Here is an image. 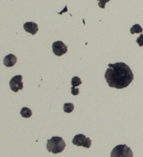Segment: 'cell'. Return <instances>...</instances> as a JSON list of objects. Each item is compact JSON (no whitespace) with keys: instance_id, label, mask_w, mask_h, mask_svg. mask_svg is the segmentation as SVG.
<instances>
[{"instance_id":"obj_11","label":"cell","mask_w":143,"mask_h":157,"mask_svg":"<svg viewBox=\"0 0 143 157\" xmlns=\"http://www.w3.org/2000/svg\"><path fill=\"white\" fill-rule=\"evenodd\" d=\"M143 31V29L139 24H135L130 29V32H131V34H135V33H142Z\"/></svg>"},{"instance_id":"obj_13","label":"cell","mask_w":143,"mask_h":157,"mask_svg":"<svg viewBox=\"0 0 143 157\" xmlns=\"http://www.w3.org/2000/svg\"><path fill=\"white\" fill-rule=\"evenodd\" d=\"M98 6L101 7V8L104 9L106 4L109 2L110 0H98Z\"/></svg>"},{"instance_id":"obj_12","label":"cell","mask_w":143,"mask_h":157,"mask_svg":"<svg viewBox=\"0 0 143 157\" xmlns=\"http://www.w3.org/2000/svg\"><path fill=\"white\" fill-rule=\"evenodd\" d=\"M63 109H64L65 113H70L73 111L74 105L73 104H71V103H66V104H64Z\"/></svg>"},{"instance_id":"obj_4","label":"cell","mask_w":143,"mask_h":157,"mask_svg":"<svg viewBox=\"0 0 143 157\" xmlns=\"http://www.w3.org/2000/svg\"><path fill=\"white\" fill-rule=\"evenodd\" d=\"M73 145H77V146H83L86 148H90L91 146V140L89 137H85L84 134H77L73 137V141H72Z\"/></svg>"},{"instance_id":"obj_1","label":"cell","mask_w":143,"mask_h":157,"mask_svg":"<svg viewBox=\"0 0 143 157\" xmlns=\"http://www.w3.org/2000/svg\"><path fill=\"white\" fill-rule=\"evenodd\" d=\"M104 77L109 87L123 89L128 87L134 79V74L128 65L124 63L109 64Z\"/></svg>"},{"instance_id":"obj_6","label":"cell","mask_w":143,"mask_h":157,"mask_svg":"<svg viewBox=\"0 0 143 157\" xmlns=\"http://www.w3.org/2000/svg\"><path fill=\"white\" fill-rule=\"evenodd\" d=\"M10 89L15 93L23 89V82H22V76L17 75L11 78L10 81Z\"/></svg>"},{"instance_id":"obj_7","label":"cell","mask_w":143,"mask_h":157,"mask_svg":"<svg viewBox=\"0 0 143 157\" xmlns=\"http://www.w3.org/2000/svg\"><path fill=\"white\" fill-rule=\"evenodd\" d=\"M24 30L26 32L30 33L32 35L36 34L37 32L38 31V24L34 23V22H27L24 24Z\"/></svg>"},{"instance_id":"obj_9","label":"cell","mask_w":143,"mask_h":157,"mask_svg":"<svg viewBox=\"0 0 143 157\" xmlns=\"http://www.w3.org/2000/svg\"><path fill=\"white\" fill-rule=\"evenodd\" d=\"M17 62V58L14 55L10 54L4 58V65L6 67H13Z\"/></svg>"},{"instance_id":"obj_14","label":"cell","mask_w":143,"mask_h":157,"mask_svg":"<svg viewBox=\"0 0 143 157\" xmlns=\"http://www.w3.org/2000/svg\"><path fill=\"white\" fill-rule=\"evenodd\" d=\"M137 42L140 47L141 46H143V35H140V37L137 39Z\"/></svg>"},{"instance_id":"obj_8","label":"cell","mask_w":143,"mask_h":157,"mask_svg":"<svg viewBox=\"0 0 143 157\" xmlns=\"http://www.w3.org/2000/svg\"><path fill=\"white\" fill-rule=\"evenodd\" d=\"M81 82L80 78L78 77V76H74V77L72 78L71 80V85H72V87H71V93L72 95L73 96H77L79 95V90L77 88V87H78L79 85H81Z\"/></svg>"},{"instance_id":"obj_5","label":"cell","mask_w":143,"mask_h":157,"mask_svg":"<svg viewBox=\"0 0 143 157\" xmlns=\"http://www.w3.org/2000/svg\"><path fill=\"white\" fill-rule=\"evenodd\" d=\"M53 52L55 55L60 57L68 52V47L64 44L62 41H56L52 45Z\"/></svg>"},{"instance_id":"obj_10","label":"cell","mask_w":143,"mask_h":157,"mask_svg":"<svg viewBox=\"0 0 143 157\" xmlns=\"http://www.w3.org/2000/svg\"><path fill=\"white\" fill-rule=\"evenodd\" d=\"M20 113H21V115L23 117H24V118H28V117H30L32 116V113L31 109H29V108L27 107H23L22 109H21V112H20Z\"/></svg>"},{"instance_id":"obj_2","label":"cell","mask_w":143,"mask_h":157,"mask_svg":"<svg viewBox=\"0 0 143 157\" xmlns=\"http://www.w3.org/2000/svg\"><path fill=\"white\" fill-rule=\"evenodd\" d=\"M46 147L49 152L55 154H59L64 151L66 147V143L62 137H53L50 140H48Z\"/></svg>"},{"instance_id":"obj_3","label":"cell","mask_w":143,"mask_h":157,"mask_svg":"<svg viewBox=\"0 0 143 157\" xmlns=\"http://www.w3.org/2000/svg\"><path fill=\"white\" fill-rule=\"evenodd\" d=\"M111 157H134L133 152L126 145H119L111 152Z\"/></svg>"}]
</instances>
